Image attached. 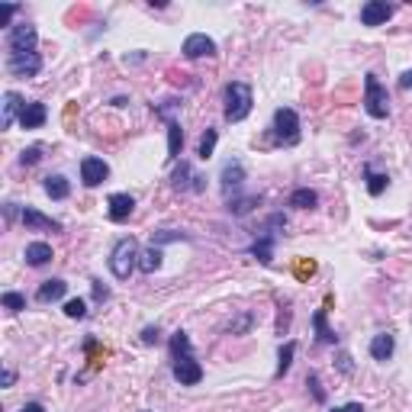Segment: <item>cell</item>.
Segmentation results:
<instances>
[{
	"instance_id": "obj_1",
	"label": "cell",
	"mask_w": 412,
	"mask_h": 412,
	"mask_svg": "<svg viewBox=\"0 0 412 412\" xmlns=\"http://www.w3.org/2000/svg\"><path fill=\"white\" fill-rule=\"evenodd\" d=\"M139 245H135V238H119L116 245H113L110 252V274L116 280H129V274L139 267Z\"/></svg>"
},
{
	"instance_id": "obj_2",
	"label": "cell",
	"mask_w": 412,
	"mask_h": 412,
	"mask_svg": "<svg viewBox=\"0 0 412 412\" xmlns=\"http://www.w3.org/2000/svg\"><path fill=\"white\" fill-rule=\"evenodd\" d=\"M223 100H226V119H229V123H242V119L252 113V104H255L252 87L242 84V81H232V84H226Z\"/></svg>"
},
{
	"instance_id": "obj_3",
	"label": "cell",
	"mask_w": 412,
	"mask_h": 412,
	"mask_svg": "<svg viewBox=\"0 0 412 412\" xmlns=\"http://www.w3.org/2000/svg\"><path fill=\"white\" fill-rule=\"evenodd\" d=\"M271 139H274V145H296V142H300V116H296V110L280 106V110L274 113Z\"/></svg>"
},
{
	"instance_id": "obj_4",
	"label": "cell",
	"mask_w": 412,
	"mask_h": 412,
	"mask_svg": "<svg viewBox=\"0 0 412 412\" xmlns=\"http://www.w3.org/2000/svg\"><path fill=\"white\" fill-rule=\"evenodd\" d=\"M364 110H367V116H374V119H386V113H390V94H386L384 84H380L377 74L364 77Z\"/></svg>"
},
{
	"instance_id": "obj_5",
	"label": "cell",
	"mask_w": 412,
	"mask_h": 412,
	"mask_svg": "<svg viewBox=\"0 0 412 412\" xmlns=\"http://www.w3.org/2000/svg\"><path fill=\"white\" fill-rule=\"evenodd\" d=\"M35 43H39V33L29 23H20L7 33V52L10 55H26V52H35Z\"/></svg>"
},
{
	"instance_id": "obj_6",
	"label": "cell",
	"mask_w": 412,
	"mask_h": 412,
	"mask_svg": "<svg viewBox=\"0 0 412 412\" xmlns=\"http://www.w3.org/2000/svg\"><path fill=\"white\" fill-rule=\"evenodd\" d=\"M7 71L13 77H35L43 71V55L39 52H26V55H7Z\"/></svg>"
},
{
	"instance_id": "obj_7",
	"label": "cell",
	"mask_w": 412,
	"mask_h": 412,
	"mask_svg": "<svg viewBox=\"0 0 412 412\" xmlns=\"http://www.w3.org/2000/svg\"><path fill=\"white\" fill-rule=\"evenodd\" d=\"M174 380L181 386H196L203 380V367L194 355H184V357H174Z\"/></svg>"
},
{
	"instance_id": "obj_8",
	"label": "cell",
	"mask_w": 412,
	"mask_h": 412,
	"mask_svg": "<svg viewBox=\"0 0 412 412\" xmlns=\"http://www.w3.org/2000/svg\"><path fill=\"white\" fill-rule=\"evenodd\" d=\"M106 177H110V165H106L104 158H94V155H87V158L81 161V181H84L87 187H100Z\"/></svg>"
},
{
	"instance_id": "obj_9",
	"label": "cell",
	"mask_w": 412,
	"mask_h": 412,
	"mask_svg": "<svg viewBox=\"0 0 412 412\" xmlns=\"http://www.w3.org/2000/svg\"><path fill=\"white\" fill-rule=\"evenodd\" d=\"M393 4H386V0H367L361 7V23L364 26H384L386 20L393 16Z\"/></svg>"
},
{
	"instance_id": "obj_10",
	"label": "cell",
	"mask_w": 412,
	"mask_h": 412,
	"mask_svg": "<svg viewBox=\"0 0 412 412\" xmlns=\"http://www.w3.org/2000/svg\"><path fill=\"white\" fill-rule=\"evenodd\" d=\"M184 55L187 58H210V55H216V43H213L210 35L206 33H194V35H187V39H184Z\"/></svg>"
},
{
	"instance_id": "obj_11",
	"label": "cell",
	"mask_w": 412,
	"mask_h": 412,
	"mask_svg": "<svg viewBox=\"0 0 412 412\" xmlns=\"http://www.w3.org/2000/svg\"><path fill=\"white\" fill-rule=\"evenodd\" d=\"M174 187L177 190H194V194H203L206 190V177L203 174H194V168H190L187 161H181L174 171Z\"/></svg>"
},
{
	"instance_id": "obj_12",
	"label": "cell",
	"mask_w": 412,
	"mask_h": 412,
	"mask_svg": "<svg viewBox=\"0 0 412 412\" xmlns=\"http://www.w3.org/2000/svg\"><path fill=\"white\" fill-rule=\"evenodd\" d=\"M135 210V200L129 194H113L110 200H106V216L113 219V223H126L129 216H133Z\"/></svg>"
},
{
	"instance_id": "obj_13",
	"label": "cell",
	"mask_w": 412,
	"mask_h": 412,
	"mask_svg": "<svg viewBox=\"0 0 412 412\" xmlns=\"http://www.w3.org/2000/svg\"><path fill=\"white\" fill-rule=\"evenodd\" d=\"M242 181H245L242 161H238V158H229V161L223 165V194H226V200H232V194H235V190L242 187Z\"/></svg>"
},
{
	"instance_id": "obj_14",
	"label": "cell",
	"mask_w": 412,
	"mask_h": 412,
	"mask_svg": "<svg viewBox=\"0 0 412 412\" xmlns=\"http://www.w3.org/2000/svg\"><path fill=\"white\" fill-rule=\"evenodd\" d=\"M45 119H49V110H45V104L33 100V104L23 106V113H20V126H23V129H39V126H45Z\"/></svg>"
},
{
	"instance_id": "obj_15",
	"label": "cell",
	"mask_w": 412,
	"mask_h": 412,
	"mask_svg": "<svg viewBox=\"0 0 412 412\" xmlns=\"http://www.w3.org/2000/svg\"><path fill=\"white\" fill-rule=\"evenodd\" d=\"M23 226L26 229H45V232H62V223L52 216H43V213L35 210V206H26L23 210Z\"/></svg>"
},
{
	"instance_id": "obj_16",
	"label": "cell",
	"mask_w": 412,
	"mask_h": 412,
	"mask_svg": "<svg viewBox=\"0 0 412 412\" xmlns=\"http://www.w3.org/2000/svg\"><path fill=\"white\" fill-rule=\"evenodd\" d=\"M23 106H26V104H23L20 94H13V91L4 94V113H0V129H10V126H13V119L23 113Z\"/></svg>"
},
{
	"instance_id": "obj_17",
	"label": "cell",
	"mask_w": 412,
	"mask_h": 412,
	"mask_svg": "<svg viewBox=\"0 0 412 412\" xmlns=\"http://www.w3.org/2000/svg\"><path fill=\"white\" fill-rule=\"evenodd\" d=\"M23 258H26L29 267H43V265H49L55 255H52V245H45V242H29Z\"/></svg>"
},
{
	"instance_id": "obj_18",
	"label": "cell",
	"mask_w": 412,
	"mask_h": 412,
	"mask_svg": "<svg viewBox=\"0 0 412 412\" xmlns=\"http://www.w3.org/2000/svg\"><path fill=\"white\" fill-rule=\"evenodd\" d=\"M65 290H68V284H65V280H58V277H52V280H45V284L39 286L35 300L43 303V306H49V303H58V300H62Z\"/></svg>"
},
{
	"instance_id": "obj_19",
	"label": "cell",
	"mask_w": 412,
	"mask_h": 412,
	"mask_svg": "<svg viewBox=\"0 0 412 412\" xmlns=\"http://www.w3.org/2000/svg\"><path fill=\"white\" fill-rule=\"evenodd\" d=\"M393 348H396L393 335L390 332H380V335H374V342H370V357H374V361H390Z\"/></svg>"
},
{
	"instance_id": "obj_20",
	"label": "cell",
	"mask_w": 412,
	"mask_h": 412,
	"mask_svg": "<svg viewBox=\"0 0 412 412\" xmlns=\"http://www.w3.org/2000/svg\"><path fill=\"white\" fill-rule=\"evenodd\" d=\"M274 238H277V235L265 229V232L258 235V242L252 245V255L261 261V265H271V261H274Z\"/></svg>"
},
{
	"instance_id": "obj_21",
	"label": "cell",
	"mask_w": 412,
	"mask_h": 412,
	"mask_svg": "<svg viewBox=\"0 0 412 412\" xmlns=\"http://www.w3.org/2000/svg\"><path fill=\"white\" fill-rule=\"evenodd\" d=\"M43 187H45V194H49L52 200H68V194H71L68 177H62V174H49Z\"/></svg>"
},
{
	"instance_id": "obj_22",
	"label": "cell",
	"mask_w": 412,
	"mask_h": 412,
	"mask_svg": "<svg viewBox=\"0 0 412 412\" xmlns=\"http://www.w3.org/2000/svg\"><path fill=\"white\" fill-rule=\"evenodd\" d=\"M181 148H184V129L177 119H171L168 123V158L177 161L181 158Z\"/></svg>"
},
{
	"instance_id": "obj_23",
	"label": "cell",
	"mask_w": 412,
	"mask_h": 412,
	"mask_svg": "<svg viewBox=\"0 0 412 412\" xmlns=\"http://www.w3.org/2000/svg\"><path fill=\"white\" fill-rule=\"evenodd\" d=\"M161 258H165V252H161L158 245L145 248V252L139 255V271H142V274H155V271L161 267Z\"/></svg>"
},
{
	"instance_id": "obj_24",
	"label": "cell",
	"mask_w": 412,
	"mask_h": 412,
	"mask_svg": "<svg viewBox=\"0 0 412 412\" xmlns=\"http://www.w3.org/2000/svg\"><path fill=\"white\" fill-rule=\"evenodd\" d=\"M325 313H328V309H316V316H313L316 335H319V342H322V345H335V342H338V335H335V332H332V328H328Z\"/></svg>"
},
{
	"instance_id": "obj_25",
	"label": "cell",
	"mask_w": 412,
	"mask_h": 412,
	"mask_svg": "<svg viewBox=\"0 0 412 412\" xmlns=\"http://www.w3.org/2000/svg\"><path fill=\"white\" fill-rule=\"evenodd\" d=\"M316 203H319V196H316V190H309V187H300V190L290 194V206H294V210H313Z\"/></svg>"
},
{
	"instance_id": "obj_26",
	"label": "cell",
	"mask_w": 412,
	"mask_h": 412,
	"mask_svg": "<svg viewBox=\"0 0 412 412\" xmlns=\"http://www.w3.org/2000/svg\"><path fill=\"white\" fill-rule=\"evenodd\" d=\"M364 177H367V194H370V196H380V194L386 190V184H390V177L380 174V171H374L370 165L364 168Z\"/></svg>"
},
{
	"instance_id": "obj_27",
	"label": "cell",
	"mask_w": 412,
	"mask_h": 412,
	"mask_svg": "<svg viewBox=\"0 0 412 412\" xmlns=\"http://www.w3.org/2000/svg\"><path fill=\"white\" fill-rule=\"evenodd\" d=\"M294 355H296V342L280 345V351H277V370H274V377H284L286 370H290V364H294Z\"/></svg>"
},
{
	"instance_id": "obj_28",
	"label": "cell",
	"mask_w": 412,
	"mask_h": 412,
	"mask_svg": "<svg viewBox=\"0 0 412 412\" xmlns=\"http://www.w3.org/2000/svg\"><path fill=\"white\" fill-rule=\"evenodd\" d=\"M216 142H219V133L216 129H206V133L200 135V145H196V155H200L203 161L213 158V152H216Z\"/></svg>"
},
{
	"instance_id": "obj_29",
	"label": "cell",
	"mask_w": 412,
	"mask_h": 412,
	"mask_svg": "<svg viewBox=\"0 0 412 412\" xmlns=\"http://www.w3.org/2000/svg\"><path fill=\"white\" fill-rule=\"evenodd\" d=\"M261 203V196H238V200H229V213L232 216H245V213H252L255 206Z\"/></svg>"
},
{
	"instance_id": "obj_30",
	"label": "cell",
	"mask_w": 412,
	"mask_h": 412,
	"mask_svg": "<svg viewBox=\"0 0 412 412\" xmlns=\"http://www.w3.org/2000/svg\"><path fill=\"white\" fill-rule=\"evenodd\" d=\"M184 355H194L190 351V335L187 332H174L171 335V357H184Z\"/></svg>"
},
{
	"instance_id": "obj_31",
	"label": "cell",
	"mask_w": 412,
	"mask_h": 412,
	"mask_svg": "<svg viewBox=\"0 0 412 412\" xmlns=\"http://www.w3.org/2000/svg\"><path fill=\"white\" fill-rule=\"evenodd\" d=\"M0 303H4V306H7L10 313H23V309H26V296H23V294H13V290L0 296Z\"/></svg>"
},
{
	"instance_id": "obj_32",
	"label": "cell",
	"mask_w": 412,
	"mask_h": 412,
	"mask_svg": "<svg viewBox=\"0 0 412 412\" xmlns=\"http://www.w3.org/2000/svg\"><path fill=\"white\" fill-rule=\"evenodd\" d=\"M181 238H187L184 232H174V229H161V232H152V245H165V242H181Z\"/></svg>"
},
{
	"instance_id": "obj_33",
	"label": "cell",
	"mask_w": 412,
	"mask_h": 412,
	"mask_svg": "<svg viewBox=\"0 0 412 412\" xmlns=\"http://www.w3.org/2000/svg\"><path fill=\"white\" fill-rule=\"evenodd\" d=\"M65 316H68V319H84L87 303L84 300H68V303H65Z\"/></svg>"
},
{
	"instance_id": "obj_34",
	"label": "cell",
	"mask_w": 412,
	"mask_h": 412,
	"mask_svg": "<svg viewBox=\"0 0 412 412\" xmlns=\"http://www.w3.org/2000/svg\"><path fill=\"white\" fill-rule=\"evenodd\" d=\"M16 13H20L16 4H4V7H0V26H10V20H13ZM10 29H13V26H10Z\"/></svg>"
},
{
	"instance_id": "obj_35",
	"label": "cell",
	"mask_w": 412,
	"mask_h": 412,
	"mask_svg": "<svg viewBox=\"0 0 412 412\" xmlns=\"http://www.w3.org/2000/svg\"><path fill=\"white\" fill-rule=\"evenodd\" d=\"M43 158V148L39 145H33V148H26V152L20 155V165H35V161Z\"/></svg>"
},
{
	"instance_id": "obj_36",
	"label": "cell",
	"mask_w": 412,
	"mask_h": 412,
	"mask_svg": "<svg viewBox=\"0 0 412 412\" xmlns=\"http://www.w3.org/2000/svg\"><path fill=\"white\" fill-rule=\"evenodd\" d=\"M313 274H316V261L303 258L300 265H296V277H313Z\"/></svg>"
},
{
	"instance_id": "obj_37",
	"label": "cell",
	"mask_w": 412,
	"mask_h": 412,
	"mask_svg": "<svg viewBox=\"0 0 412 412\" xmlns=\"http://www.w3.org/2000/svg\"><path fill=\"white\" fill-rule=\"evenodd\" d=\"M158 335H161L158 325H145V328H142V342H145V345H155V342H158Z\"/></svg>"
},
{
	"instance_id": "obj_38",
	"label": "cell",
	"mask_w": 412,
	"mask_h": 412,
	"mask_svg": "<svg viewBox=\"0 0 412 412\" xmlns=\"http://www.w3.org/2000/svg\"><path fill=\"white\" fill-rule=\"evenodd\" d=\"M309 386H313V396L319 399V403H325V393H322V386H319V377H316V374H309V380H306Z\"/></svg>"
},
{
	"instance_id": "obj_39",
	"label": "cell",
	"mask_w": 412,
	"mask_h": 412,
	"mask_svg": "<svg viewBox=\"0 0 412 412\" xmlns=\"http://www.w3.org/2000/svg\"><path fill=\"white\" fill-rule=\"evenodd\" d=\"M94 300L97 303H104V300H110V290H106L100 280H94Z\"/></svg>"
},
{
	"instance_id": "obj_40",
	"label": "cell",
	"mask_w": 412,
	"mask_h": 412,
	"mask_svg": "<svg viewBox=\"0 0 412 412\" xmlns=\"http://www.w3.org/2000/svg\"><path fill=\"white\" fill-rule=\"evenodd\" d=\"M332 412H364V406L361 403H345V406H335Z\"/></svg>"
},
{
	"instance_id": "obj_41",
	"label": "cell",
	"mask_w": 412,
	"mask_h": 412,
	"mask_svg": "<svg viewBox=\"0 0 412 412\" xmlns=\"http://www.w3.org/2000/svg\"><path fill=\"white\" fill-rule=\"evenodd\" d=\"M13 380H16L13 370H4V374H0V386H13Z\"/></svg>"
},
{
	"instance_id": "obj_42",
	"label": "cell",
	"mask_w": 412,
	"mask_h": 412,
	"mask_svg": "<svg viewBox=\"0 0 412 412\" xmlns=\"http://www.w3.org/2000/svg\"><path fill=\"white\" fill-rule=\"evenodd\" d=\"M20 412H45V409H43V403H26Z\"/></svg>"
},
{
	"instance_id": "obj_43",
	"label": "cell",
	"mask_w": 412,
	"mask_h": 412,
	"mask_svg": "<svg viewBox=\"0 0 412 412\" xmlns=\"http://www.w3.org/2000/svg\"><path fill=\"white\" fill-rule=\"evenodd\" d=\"M399 84H403V87H406V91H412V71H406V74H403V77H399Z\"/></svg>"
},
{
	"instance_id": "obj_44",
	"label": "cell",
	"mask_w": 412,
	"mask_h": 412,
	"mask_svg": "<svg viewBox=\"0 0 412 412\" xmlns=\"http://www.w3.org/2000/svg\"><path fill=\"white\" fill-rule=\"evenodd\" d=\"M338 361H342V370H345V374H351V357H348V355H342Z\"/></svg>"
},
{
	"instance_id": "obj_45",
	"label": "cell",
	"mask_w": 412,
	"mask_h": 412,
	"mask_svg": "<svg viewBox=\"0 0 412 412\" xmlns=\"http://www.w3.org/2000/svg\"><path fill=\"white\" fill-rule=\"evenodd\" d=\"M142 412H148V409H142Z\"/></svg>"
}]
</instances>
